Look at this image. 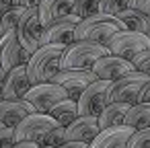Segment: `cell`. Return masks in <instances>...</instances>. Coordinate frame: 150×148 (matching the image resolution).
I'll return each instance as SVG.
<instances>
[{
    "label": "cell",
    "mask_w": 150,
    "mask_h": 148,
    "mask_svg": "<svg viewBox=\"0 0 150 148\" xmlns=\"http://www.w3.org/2000/svg\"><path fill=\"white\" fill-rule=\"evenodd\" d=\"M2 127H4V125H2V123H0V130H2Z\"/></svg>",
    "instance_id": "cell-38"
},
{
    "label": "cell",
    "mask_w": 150,
    "mask_h": 148,
    "mask_svg": "<svg viewBox=\"0 0 150 148\" xmlns=\"http://www.w3.org/2000/svg\"><path fill=\"white\" fill-rule=\"evenodd\" d=\"M50 115L58 121V125L68 127V125L78 117V105H76L74 99H64V101L56 103V105L50 109Z\"/></svg>",
    "instance_id": "cell-22"
},
{
    "label": "cell",
    "mask_w": 150,
    "mask_h": 148,
    "mask_svg": "<svg viewBox=\"0 0 150 148\" xmlns=\"http://www.w3.org/2000/svg\"><path fill=\"white\" fill-rule=\"evenodd\" d=\"M78 23H80V19L74 17V15H68V17H60V19L50 21L41 29L39 43L41 45H64V47L70 45L74 41V31H76V25Z\"/></svg>",
    "instance_id": "cell-6"
},
{
    "label": "cell",
    "mask_w": 150,
    "mask_h": 148,
    "mask_svg": "<svg viewBox=\"0 0 150 148\" xmlns=\"http://www.w3.org/2000/svg\"><path fill=\"white\" fill-rule=\"evenodd\" d=\"M23 99H25L37 113H50V109H52L56 103L68 99V95H66V91H64L62 86H58L56 82H41V84H33V86L29 89V93H27Z\"/></svg>",
    "instance_id": "cell-9"
},
{
    "label": "cell",
    "mask_w": 150,
    "mask_h": 148,
    "mask_svg": "<svg viewBox=\"0 0 150 148\" xmlns=\"http://www.w3.org/2000/svg\"><path fill=\"white\" fill-rule=\"evenodd\" d=\"M74 2H76V0H41V4L37 6V8H39L41 25H47V23L54 21V19L72 15Z\"/></svg>",
    "instance_id": "cell-18"
},
{
    "label": "cell",
    "mask_w": 150,
    "mask_h": 148,
    "mask_svg": "<svg viewBox=\"0 0 150 148\" xmlns=\"http://www.w3.org/2000/svg\"><path fill=\"white\" fill-rule=\"evenodd\" d=\"M123 125H127L132 130L150 127V105L148 103H134L123 117Z\"/></svg>",
    "instance_id": "cell-21"
},
{
    "label": "cell",
    "mask_w": 150,
    "mask_h": 148,
    "mask_svg": "<svg viewBox=\"0 0 150 148\" xmlns=\"http://www.w3.org/2000/svg\"><path fill=\"white\" fill-rule=\"evenodd\" d=\"M0 101H2V80H0Z\"/></svg>",
    "instance_id": "cell-36"
},
{
    "label": "cell",
    "mask_w": 150,
    "mask_h": 148,
    "mask_svg": "<svg viewBox=\"0 0 150 148\" xmlns=\"http://www.w3.org/2000/svg\"><path fill=\"white\" fill-rule=\"evenodd\" d=\"M150 78L142 72H132L115 82H111L109 89V103H138V97L142 93V89L146 86Z\"/></svg>",
    "instance_id": "cell-8"
},
{
    "label": "cell",
    "mask_w": 150,
    "mask_h": 148,
    "mask_svg": "<svg viewBox=\"0 0 150 148\" xmlns=\"http://www.w3.org/2000/svg\"><path fill=\"white\" fill-rule=\"evenodd\" d=\"M125 31L123 23L117 19V17H111V15H95V17H88V19H82L78 25H76V31H74V41H95V43H103L107 45L117 33Z\"/></svg>",
    "instance_id": "cell-1"
},
{
    "label": "cell",
    "mask_w": 150,
    "mask_h": 148,
    "mask_svg": "<svg viewBox=\"0 0 150 148\" xmlns=\"http://www.w3.org/2000/svg\"><path fill=\"white\" fill-rule=\"evenodd\" d=\"M99 13H101V0H76L74 8H72V15L78 17L80 21L88 19V17H95Z\"/></svg>",
    "instance_id": "cell-25"
},
{
    "label": "cell",
    "mask_w": 150,
    "mask_h": 148,
    "mask_svg": "<svg viewBox=\"0 0 150 148\" xmlns=\"http://www.w3.org/2000/svg\"><path fill=\"white\" fill-rule=\"evenodd\" d=\"M129 8H136V11H140V13L150 17V0H132Z\"/></svg>",
    "instance_id": "cell-30"
},
{
    "label": "cell",
    "mask_w": 150,
    "mask_h": 148,
    "mask_svg": "<svg viewBox=\"0 0 150 148\" xmlns=\"http://www.w3.org/2000/svg\"><path fill=\"white\" fill-rule=\"evenodd\" d=\"M117 19L123 23V27L127 31H136V33H144L150 37V17L136 11V8H125L117 15Z\"/></svg>",
    "instance_id": "cell-19"
},
{
    "label": "cell",
    "mask_w": 150,
    "mask_h": 148,
    "mask_svg": "<svg viewBox=\"0 0 150 148\" xmlns=\"http://www.w3.org/2000/svg\"><path fill=\"white\" fill-rule=\"evenodd\" d=\"M64 54V45H41L27 62V76L31 84L52 82L60 72V60Z\"/></svg>",
    "instance_id": "cell-3"
},
{
    "label": "cell",
    "mask_w": 150,
    "mask_h": 148,
    "mask_svg": "<svg viewBox=\"0 0 150 148\" xmlns=\"http://www.w3.org/2000/svg\"><path fill=\"white\" fill-rule=\"evenodd\" d=\"M17 144L15 127H2L0 130V148H13Z\"/></svg>",
    "instance_id": "cell-29"
},
{
    "label": "cell",
    "mask_w": 150,
    "mask_h": 148,
    "mask_svg": "<svg viewBox=\"0 0 150 148\" xmlns=\"http://www.w3.org/2000/svg\"><path fill=\"white\" fill-rule=\"evenodd\" d=\"M136 130L127 125H117V127H107L97 134V138L88 144V148H125L129 136Z\"/></svg>",
    "instance_id": "cell-17"
},
{
    "label": "cell",
    "mask_w": 150,
    "mask_h": 148,
    "mask_svg": "<svg viewBox=\"0 0 150 148\" xmlns=\"http://www.w3.org/2000/svg\"><path fill=\"white\" fill-rule=\"evenodd\" d=\"M31 80L27 76V68L25 66H15L4 78H2V99L6 101H19L23 99L29 89H31Z\"/></svg>",
    "instance_id": "cell-14"
},
{
    "label": "cell",
    "mask_w": 150,
    "mask_h": 148,
    "mask_svg": "<svg viewBox=\"0 0 150 148\" xmlns=\"http://www.w3.org/2000/svg\"><path fill=\"white\" fill-rule=\"evenodd\" d=\"M27 62H29V56L19 45L17 31H11L0 37V80L15 66H27Z\"/></svg>",
    "instance_id": "cell-11"
},
{
    "label": "cell",
    "mask_w": 150,
    "mask_h": 148,
    "mask_svg": "<svg viewBox=\"0 0 150 148\" xmlns=\"http://www.w3.org/2000/svg\"><path fill=\"white\" fill-rule=\"evenodd\" d=\"M41 29H43V25H41V19H39V8L37 6L35 8H25V13H23V17H21L15 31H17L19 45L23 47V52L29 58L41 47V43H39Z\"/></svg>",
    "instance_id": "cell-4"
},
{
    "label": "cell",
    "mask_w": 150,
    "mask_h": 148,
    "mask_svg": "<svg viewBox=\"0 0 150 148\" xmlns=\"http://www.w3.org/2000/svg\"><path fill=\"white\" fill-rule=\"evenodd\" d=\"M41 4V0H13V6H21V8H35Z\"/></svg>",
    "instance_id": "cell-31"
},
{
    "label": "cell",
    "mask_w": 150,
    "mask_h": 148,
    "mask_svg": "<svg viewBox=\"0 0 150 148\" xmlns=\"http://www.w3.org/2000/svg\"><path fill=\"white\" fill-rule=\"evenodd\" d=\"M129 6H132V0H101V13L111 17H117L121 11Z\"/></svg>",
    "instance_id": "cell-26"
},
{
    "label": "cell",
    "mask_w": 150,
    "mask_h": 148,
    "mask_svg": "<svg viewBox=\"0 0 150 148\" xmlns=\"http://www.w3.org/2000/svg\"><path fill=\"white\" fill-rule=\"evenodd\" d=\"M132 64H134V70H136V72H142V74H146V76L150 78V50L140 52V54L132 60Z\"/></svg>",
    "instance_id": "cell-28"
},
{
    "label": "cell",
    "mask_w": 150,
    "mask_h": 148,
    "mask_svg": "<svg viewBox=\"0 0 150 148\" xmlns=\"http://www.w3.org/2000/svg\"><path fill=\"white\" fill-rule=\"evenodd\" d=\"M109 89H111L109 80H97V82L88 84L82 91V95L78 97V101H76L78 115L99 117L101 111L109 105Z\"/></svg>",
    "instance_id": "cell-5"
},
{
    "label": "cell",
    "mask_w": 150,
    "mask_h": 148,
    "mask_svg": "<svg viewBox=\"0 0 150 148\" xmlns=\"http://www.w3.org/2000/svg\"><path fill=\"white\" fill-rule=\"evenodd\" d=\"M109 52L117 58H123V60H134L140 52H146L150 50V37L144 35V33H136V31H121L117 33L109 43H107Z\"/></svg>",
    "instance_id": "cell-7"
},
{
    "label": "cell",
    "mask_w": 150,
    "mask_h": 148,
    "mask_svg": "<svg viewBox=\"0 0 150 148\" xmlns=\"http://www.w3.org/2000/svg\"><path fill=\"white\" fill-rule=\"evenodd\" d=\"M66 132H68L70 142H86V144H91L97 138V134L101 132L99 130V119L91 117V115H78L66 127Z\"/></svg>",
    "instance_id": "cell-16"
},
{
    "label": "cell",
    "mask_w": 150,
    "mask_h": 148,
    "mask_svg": "<svg viewBox=\"0 0 150 148\" xmlns=\"http://www.w3.org/2000/svg\"><path fill=\"white\" fill-rule=\"evenodd\" d=\"M91 70L95 72V76H97L99 80H109V82H115V80H119V78H123V76H127V74H132V72H136V70H134V64H132L129 60L117 58V56H113V54H109V56L97 60Z\"/></svg>",
    "instance_id": "cell-13"
},
{
    "label": "cell",
    "mask_w": 150,
    "mask_h": 148,
    "mask_svg": "<svg viewBox=\"0 0 150 148\" xmlns=\"http://www.w3.org/2000/svg\"><path fill=\"white\" fill-rule=\"evenodd\" d=\"M31 113H37V111L25 99H19V101L2 99V101H0V123H2L4 127H17Z\"/></svg>",
    "instance_id": "cell-15"
},
{
    "label": "cell",
    "mask_w": 150,
    "mask_h": 148,
    "mask_svg": "<svg viewBox=\"0 0 150 148\" xmlns=\"http://www.w3.org/2000/svg\"><path fill=\"white\" fill-rule=\"evenodd\" d=\"M109 47L95 41H72L64 47L60 70H91L97 60L109 56Z\"/></svg>",
    "instance_id": "cell-2"
},
{
    "label": "cell",
    "mask_w": 150,
    "mask_h": 148,
    "mask_svg": "<svg viewBox=\"0 0 150 148\" xmlns=\"http://www.w3.org/2000/svg\"><path fill=\"white\" fill-rule=\"evenodd\" d=\"M23 13H25V8H21V6H13V8L6 11L4 15H0V37L17 29V25H19Z\"/></svg>",
    "instance_id": "cell-23"
},
{
    "label": "cell",
    "mask_w": 150,
    "mask_h": 148,
    "mask_svg": "<svg viewBox=\"0 0 150 148\" xmlns=\"http://www.w3.org/2000/svg\"><path fill=\"white\" fill-rule=\"evenodd\" d=\"M132 105L129 103H109L101 115L97 117L99 119V130H107V127H117V125H123V117L127 113Z\"/></svg>",
    "instance_id": "cell-20"
},
{
    "label": "cell",
    "mask_w": 150,
    "mask_h": 148,
    "mask_svg": "<svg viewBox=\"0 0 150 148\" xmlns=\"http://www.w3.org/2000/svg\"><path fill=\"white\" fill-rule=\"evenodd\" d=\"M97 80H99V78L95 76L93 70H60V72L54 76L52 82H56L58 86H62V89L66 91L68 99L78 101V97L82 95V91H84L88 84L97 82Z\"/></svg>",
    "instance_id": "cell-12"
},
{
    "label": "cell",
    "mask_w": 150,
    "mask_h": 148,
    "mask_svg": "<svg viewBox=\"0 0 150 148\" xmlns=\"http://www.w3.org/2000/svg\"><path fill=\"white\" fill-rule=\"evenodd\" d=\"M13 148H37V144L35 142H17Z\"/></svg>",
    "instance_id": "cell-35"
},
{
    "label": "cell",
    "mask_w": 150,
    "mask_h": 148,
    "mask_svg": "<svg viewBox=\"0 0 150 148\" xmlns=\"http://www.w3.org/2000/svg\"><path fill=\"white\" fill-rule=\"evenodd\" d=\"M138 103H148V105H150V80H148L146 86L142 89V93H140V97H138Z\"/></svg>",
    "instance_id": "cell-32"
},
{
    "label": "cell",
    "mask_w": 150,
    "mask_h": 148,
    "mask_svg": "<svg viewBox=\"0 0 150 148\" xmlns=\"http://www.w3.org/2000/svg\"><path fill=\"white\" fill-rule=\"evenodd\" d=\"M66 142H68V132H66L64 125H58V127H54L52 132H47L45 136H41L35 144L45 146V148H58V146H62V144H66Z\"/></svg>",
    "instance_id": "cell-24"
},
{
    "label": "cell",
    "mask_w": 150,
    "mask_h": 148,
    "mask_svg": "<svg viewBox=\"0 0 150 148\" xmlns=\"http://www.w3.org/2000/svg\"><path fill=\"white\" fill-rule=\"evenodd\" d=\"M58 148H88V144L86 142H66V144H62V146H58Z\"/></svg>",
    "instance_id": "cell-33"
},
{
    "label": "cell",
    "mask_w": 150,
    "mask_h": 148,
    "mask_svg": "<svg viewBox=\"0 0 150 148\" xmlns=\"http://www.w3.org/2000/svg\"><path fill=\"white\" fill-rule=\"evenodd\" d=\"M54 127H58V121L50 113H31L15 127V136L17 142H37Z\"/></svg>",
    "instance_id": "cell-10"
},
{
    "label": "cell",
    "mask_w": 150,
    "mask_h": 148,
    "mask_svg": "<svg viewBox=\"0 0 150 148\" xmlns=\"http://www.w3.org/2000/svg\"><path fill=\"white\" fill-rule=\"evenodd\" d=\"M125 148H150V127L136 130V132L129 136Z\"/></svg>",
    "instance_id": "cell-27"
},
{
    "label": "cell",
    "mask_w": 150,
    "mask_h": 148,
    "mask_svg": "<svg viewBox=\"0 0 150 148\" xmlns=\"http://www.w3.org/2000/svg\"><path fill=\"white\" fill-rule=\"evenodd\" d=\"M11 8H13V0H0V15H4Z\"/></svg>",
    "instance_id": "cell-34"
},
{
    "label": "cell",
    "mask_w": 150,
    "mask_h": 148,
    "mask_svg": "<svg viewBox=\"0 0 150 148\" xmlns=\"http://www.w3.org/2000/svg\"><path fill=\"white\" fill-rule=\"evenodd\" d=\"M37 148H45V146H39V144H37Z\"/></svg>",
    "instance_id": "cell-37"
}]
</instances>
